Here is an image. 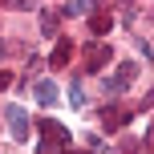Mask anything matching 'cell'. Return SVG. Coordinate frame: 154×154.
<instances>
[{
  "mask_svg": "<svg viewBox=\"0 0 154 154\" xmlns=\"http://www.w3.org/2000/svg\"><path fill=\"white\" fill-rule=\"evenodd\" d=\"M4 122H8L12 142H24V138H29V114H24L20 106H8V109H4Z\"/></svg>",
  "mask_w": 154,
  "mask_h": 154,
  "instance_id": "6da1fadb",
  "label": "cell"
},
{
  "mask_svg": "<svg viewBox=\"0 0 154 154\" xmlns=\"http://www.w3.org/2000/svg\"><path fill=\"white\" fill-rule=\"evenodd\" d=\"M134 73H138V65H134V61H126L122 65V69H118L114 77H109V81H106V93H122L126 89V85H130L134 81Z\"/></svg>",
  "mask_w": 154,
  "mask_h": 154,
  "instance_id": "7a4b0ae2",
  "label": "cell"
},
{
  "mask_svg": "<svg viewBox=\"0 0 154 154\" xmlns=\"http://www.w3.org/2000/svg\"><path fill=\"white\" fill-rule=\"evenodd\" d=\"M32 97H37V101H41L45 109H49V106H57V85L49 81V77H41V81L32 85Z\"/></svg>",
  "mask_w": 154,
  "mask_h": 154,
  "instance_id": "3957f363",
  "label": "cell"
},
{
  "mask_svg": "<svg viewBox=\"0 0 154 154\" xmlns=\"http://www.w3.org/2000/svg\"><path fill=\"white\" fill-rule=\"evenodd\" d=\"M106 61H109V49L106 45H89V49H85V69H101Z\"/></svg>",
  "mask_w": 154,
  "mask_h": 154,
  "instance_id": "277c9868",
  "label": "cell"
},
{
  "mask_svg": "<svg viewBox=\"0 0 154 154\" xmlns=\"http://www.w3.org/2000/svg\"><path fill=\"white\" fill-rule=\"evenodd\" d=\"M69 53H73V45H69V41H61V45L53 49V65H69Z\"/></svg>",
  "mask_w": 154,
  "mask_h": 154,
  "instance_id": "5b68a950",
  "label": "cell"
},
{
  "mask_svg": "<svg viewBox=\"0 0 154 154\" xmlns=\"http://www.w3.org/2000/svg\"><path fill=\"white\" fill-rule=\"evenodd\" d=\"M61 12H65V16H89L93 8H89V4H65Z\"/></svg>",
  "mask_w": 154,
  "mask_h": 154,
  "instance_id": "8992f818",
  "label": "cell"
},
{
  "mask_svg": "<svg viewBox=\"0 0 154 154\" xmlns=\"http://www.w3.org/2000/svg\"><path fill=\"white\" fill-rule=\"evenodd\" d=\"M69 106H73V109L85 106V93H81V85H77V81H73V89H69Z\"/></svg>",
  "mask_w": 154,
  "mask_h": 154,
  "instance_id": "52a82bcc",
  "label": "cell"
},
{
  "mask_svg": "<svg viewBox=\"0 0 154 154\" xmlns=\"http://www.w3.org/2000/svg\"><path fill=\"white\" fill-rule=\"evenodd\" d=\"M93 32H97V37H106V32H109V20H106V16H93Z\"/></svg>",
  "mask_w": 154,
  "mask_h": 154,
  "instance_id": "ba28073f",
  "label": "cell"
},
{
  "mask_svg": "<svg viewBox=\"0 0 154 154\" xmlns=\"http://www.w3.org/2000/svg\"><path fill=\"white\" fill-rule=\"evenodd\" d=\"M8 85H12V77H8V73H0V89H8Z\"/></svg>",
  "mask_w": 154,
  "mask_h": 154,
  "instance_id": "9c48e42d",
  "label": "cell"
},
{
  "mask_svg": "<svg viewBox=\"0 0 154 154\" xmlns=\"http://www.w3.org/2000/svg\"><path fill=\"white\" fill-rule=\"evenodd\" d=\"M4 53H8V45H4V41H0V57H4Z\"/></svg>",
  "mask_w": 154,
  "mask_h": 154,
  "instance_id": "30bf717a",
  "label": "cell"
}]
</instances>
